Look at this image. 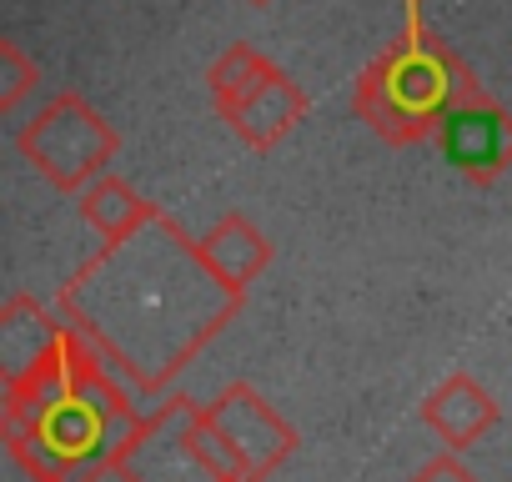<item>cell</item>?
Here are the masks:
<instances>
[{
  "mask_svg": "<svg viewBox=\"0 0 512 482\" xmlns=\"http://www.w3.org/2000/svg\"><path fill=\"white\" fill-rule=\"evenodd\" d=\"M56 307L136 397L166 392L241 317V302L211 277L201 241L171 211L126 241H101Z\"/></svg>",
  "mask_w": 512,
  "mask_h": 482,
  "instance_id": "6da1fadb",
  "label": "cell"
},
{
  "mask_svg": "<svg viewBox=\"0 0 512 482\" xmlns=\"http://www.w3.org/2000/svg\"><path fill=\"white\" fill-rule=\"evenodd\" d=\"M6 382L0 437L31 482H101L141 427L136 392L121 387L111 362L66 322L56 342Z\"/></svg>",
  "mask_w": 512,
  "mask_h": 482,
  "instance_id": "7a4b0ae2",
  "label": "cell"
},
{
  "mask_svg": "<svg viewBox=\"0 0 512 482\" xmlns=\"http://www.w3.org/2000/svg\"><path fill=\"white\" fill-rule=\"evenodd\" d=\"M482 81L472 66L422 26V16H407L402 36L387 41L352 81V116L377 131L387 146H417L437 141L442 121L477 91Z\"/></svg>",
  "mask_w": 512,
  "mask_h": 482,
  "instance_id": "3957f363",
  "label": "cell"
},
{
  "mask_svg": "<svg viewBox=\"0 0 512 482\" xmlns=\"http://www.w3.org/2000/svg\"><path fill=\"white\" fill-rule=\"evenodd\" d=\"M21 156L31 161V171L66 191L81 196L86 186H96L101 176H111V161L121 151L116 126L81 96V91H61L56 101H46L16 136Z\"/></svg>",
  "mask_w": 512,
  "mask_h": 482,
  "instance_id": "277c9868",
  "label": "cell"
},
{
  "mask_svg": "<svg viewBox=\"0 0 512 482\" xmlns=\"http://www.w3.org/2000/svg\"><path fill=\"white\" fill-rule=\"evenodd\" d=\"M201 412L206 407L186 392L161 397L141 417L131 447L121 452L116 477L121 482H221L201 452Z\"/></svg>",
  "mask_w": 512,
  "mask_h": 482,
  "instance_id": "5b68a950",
  "label": "cell"
},
{
  "mask_svg": "<svg viewBox=\"0 0 512 482\" xmlns=\"http://www.w3.org/2000/svg\"><path fill=\"white\" fill-rule=\"evenodd\" d=\"M206 422L221 432V442L236 452V462L251 472V482H267L302 447V432L251 382H226L216 392V402H206Z\"/></svg>",
  "mask_w": 512,
  "mask_h": 482,
  "instance_id": "8992f818",
  "label": "cell"
},
{
  "mask_svg": "<svg viewBox=\"0 0 512 482\" xmlns=\"http://www.w3.org/2000/svg\"><path fill=\"white\" fill-rule=\"evenodd\" d=\"M437 151L442 161L472 181L477 191H487L492 181H502L512 171V111L492 96V91H472L437 131Z\"/></svg>",
  "mask_w": 512,
  "mask_h": 482,
  "instance_id": "52a82bcc",
  "label": "cell"
},
{
  "mask_svg": "<svg viewBox=\"0 0 512 482\" xmlns=\"http://www.w3.org/2000/svg\"><path fill=\"white\" fill-rule=\"evenodd\" d=\"M307 111H312L307 91L277 66L262 86H251L241 101L221 106V121L231 126V136H236L241 146L272 151V146H282V136H292V131L307 121Z\"/></svg>",
  "mask_w": 512,
  "mask_h": 482,
  "instance_id": "ba28073f",
  "label": "cell"
},
{
  "mask_svg": "<svg viewBox=\"0 0 512 482\" xmlns=\"http://www.w3.org/2000/svg\"><path fill=\"white\" fill-rule=\"evenodd\" d=\"M497 417H502L497 397H492L472 372H447V377L422 397V422L437 432V442H442L447 452L477 447V442L497 427Z\"/></svg>",
  "mask_w": 512,
  "mask_h": 482,
  "instance_id": "9c48e42d",
  "label": "cell"
},
{
  "mask_svg": "<svg viewBox=\"0 0 512 482\" xmlns=\"http://www.w3.org/2000/svg\"><path fill=\"white\" fill-rule=\"evenodd\" d=\"M201 257H206L211 277L221 282V292L246 307L251 282L272 267V241H267V231L256 226L251 216L226 211V216H216V226L201 236Z\"/></svg>",
  "mask_w": 512,
  "mask_h": 482,
  "instance_id": "30bf717a",
  "label": "cell"
},
{
  "mask_svg": "<svg viewBox=\"0 0 512 482\" xmlns=\"http://www.w3.org/2000/svg\"><path fill=\"white\" fill-rule=\"evenodd\" d=\"M66 327V317H56L51 307H41L31 292H11L0 307V377L26 372Z\"/></svg>",
  "mask_w": 512,
  "mask_h": 482,
  "instance_id": "8fae6325",
  "label": "cell"
},
{
  "mask_svg": "<svg viewBox=\"0 0 512 482\" xmlns=\"http://www.w3.org/2000/svg\"><path fill=\"white\" fill-rule=\"evenodd\" d=\"M76 206H81V221H86L101 241H126V236L146 231V226L161 216V206L146 201V196H141L131 181H121L116 171L101 176L96 186H86Z\"/></svg>",
  "mask_w": 512,
  "mask_h": 482,
  "instance_id": "7c38bea8",
  "label": "cell"
},
{
  "mask_svg": "<svg viewBox=\"0 0 512 482\" xmlns=\"http://www.w3.org/2000/svg\"><path fill=\"white\" fill-rule=\"evenodd\" d=\"M272 71H277V61H272L267 51H256L251 41H231V46L206 66V91H211V101H216V111H221V106L241 101L251 86H262Z\"/></svg>",
  "mask_w": 512,
  "mask_h": 482,
  "instance_id": "4fadbf2b",
  "label": "cell"
},
{
  "mask_svg": "<svg viewBox=\"0 0 512 482\" xmlns=\"http://www.w3.org/2000/svg\"><path fill=\"white\" fill-rule=\"evenodd\" d=\"M41 81V66L21 51V41H0V116H11Z\"/></svg>",
  "mask_w": 512,
  "mask_h": 482,
  "instance_id": "5bb4252c",
  "label": "cell"
},
{
  "mask_svg": "<svg viewBox=\"0 0 512 482\" xmlns=\"http://www.w3.org/2000/svg\"><path fill=\"white\" fill-rule=\"evenodd\" d=\"M412 482H477L472 477V467L462 462V452H437V457H427L417 472H412Z\"/></svg>",
  "mask_w": 512,
  "mask_h": 482,
  "instance_id": "9a60e30c",
  "label": "cell"
},
{
  "mask_svg": "<svg viewBox=\"0 0 512 482\" xmlns=\"http://www.w3.org/2000/svg\"><path fill=\"white\" fill-rule=\"evenodd\" d=\"M407 16H422V0H407Z\"/></svg>",
  "mask_w": 512,
  "mask_h": 482,
  "instance_id": "2e32d148",
  "label": "cell"
},
{
  "mask_svg": "<svg viewBox=\"0 0 512 482\" xmlns=\"http://www.w3.org/2000/svg\"><path fill=\"white\" fill-rule=\"evenodd\" d=\"M251 6H272V0H251Z\"/></svg>",
  "mask_w": 512,
  "mask_h": 482,
  "instance_id": "e0dca14e",
  "label": "cell"
}]
</instances>
